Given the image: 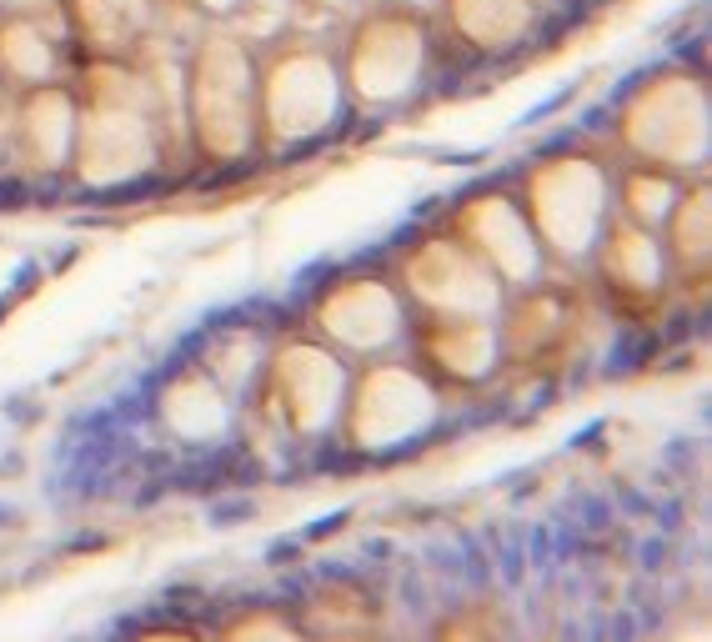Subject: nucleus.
<instances>
[{
  "label": "nucleus",
  "mask_w": 712,
  "mask_h": 642,
  "mask_svg": "<svg viewBox=\"0 0 712 642\" xmlns=\"http://www.w3.org/2000/svg\"><path fill=\"white\" fill-rule=\"evenodd\" d=\"M166 121L156 96L131 56H96L86 81L76 86V151L71 176L81 186H126L156 171L166 151Z\"/></svg>",
  "instance_id": "obj_1"
},
{
  "label": "nucleus",
  "mask_w": 712,
  "mask_h": 642,
  "mask_svg": "<svg viewBox=\"0 0 712 642\" xmlns=\"http://www.w3.org/2000/svg\"><path fill=\"white\" fill-rule=\"evenodd\" d=\"M181 126L206 166H241L256 146V56L236 36H201L181 61Z\"/></svg>",
  "instance_id": "obj_2"
},
{
  "label": "nucleus",
  "mask_w": 712,
  "mask_h": 642,
  "mask_svg": "<svg viewBox=\"0 0 712 642\" xmlns=\"http://www.w3.org/2000/svg\"><path fill=\"white\" fill-rule=\"evenodd\" d=\"M346 86L336 51L321 41H276L256 56V146L281 156L331 136L346 121Z\"/></svg>",
  "instance_id": "obj_3"
},
{
  "label": "nucleus",
  "mask_w": 712,
  "mask_h": 642,
  "mask_svg": "<svg viewBox=\"0 0 712 642\" xmlns=\"http://www.w3.org/2000/svg\"><path fill=\"white\" fill-rule=\"evenodd\" d=\"M341 86H346V106L351 111H397L402 101H412L432 71V21L427 11H407V6H372L351 21L341 51Z\"/></svg>",
  "instance_id": "obj_4"
},
{
  "label": "nucleus",
  "mask_w": 712,
  "mask_h": 642,
  "mask_svg": "<svg viewBox=\"0 0 712 642\" xmlns=\"http://www.w3.org/2000/svg\"><path fill=\"white\" fill-rule=\"evenodd\" d=\"M517 201L552 266H587L612 216V166L592 151H552L527 171Z\"/></svg>",
  "instance_id": "obj_5"
},
{
  "label": "nucleus",
  "mask_w": 712,
  "mask_h": 642,
  "mask_svg": "<svg viewBox=\"0 0 712 642\" xmlns=\"http://www.w3.org/2000/svg\"><path fill=\"white\" fill-rule=\"evenodd\" d=\"M437 417H442V387L417 362L372 357L351 367L336 437L351 452H402L417 437H427Z\"/></svg>",
  "instance_id": "obj_6"
},
{
  "label": "nucleus",
  "mask_w": 712,
  "mask_h": 642,
  "mask_svg": "<svg viewBox=\"0 0 712 642\" xmlns=\"http://www.w3.org/2000/svg\"><path fill=\"white\" fill-rule=\"evenodd\" d=\"M617 141H622L627 161L667 166L687 181L702 176V166H707V86L687 71H657L622 101Z\"/></svg>",
  "instance_id": "obj_7"
},
{
  "label": "nucleus",
  "mask_w": 712,
  "mask_h": 642,
  "mask_svg": "<svg viewBox=\"0 0 712 642\" xmlns=\"http://www.w3.org/2000/svg\"><path fill=\"white\" fill-rule=\"evenodd\" d=\"M346 382H351V362L306 332V337H286V342H276V352H266L256 397L281 432L316 442V437L336 432Z\"/></svg>",
  "instance_id": "obj_8"
},
{
  "label": "nucleus",
  "mask_w": 712,
  "mask_h": 642,
  "mask_svg": "<svg viewBox=\"0 0 712 642\" xmlns=\"http://www.w3.org/2000/svg\"><path fill=\"white\" fill-rule=\"evenodd\" d=\"M407 332H412V306L397 276L351 271L321 286L311 301V337H321L351 367L372 357H392L407 342Z\"/></svg>",
  "instance_id": "obj_9"
},
{
  "label": "nucleus",
  "mask_w": 712,
  "mask_h": 642,
  "mask_svg": "<svg viewBox=\"0 0 712 642\" xmlns=\"http://www.w3.org/2000/svg\"><path fill=\"white\" fill-rule=\"evenodd\" d=\"M397 286L412 316H502L507 306L502 281L452 231L407 246L397 261Z\"/></svg>",
  "instance_id": "obj_10"
},
{
  "label": "nucleus",
  "mask_w": 712,
  "mask_h": 642,
  "mask_svg": "<svg viewBox=\"0 0 712 642\" xmlns=\"http://www.w3.org/2000/svg\"><path fill=\"white\" fill-rule=\"evenodd\" d=\"M447 231L502 281V291H527L537 281H547L552 261L522 211V201L507 191V186H482V191H467L447 221Z\"/></svg>",
  "instance_id": "obj_11"
},
{
  "label": "nucleus",
  "mask_w": 712,
  "mask_h": 642,
  "mask_svg": "<svg viewBox=\"0 0 712 642\" xmlns=\"http://www.w3.org/2000/svg\"><path fill=\"white\" fill-rule=\"evenodd\" d=\"M417 367L442 392H477L502 367V316H412Z\"/></svg>",
  "instance_id": "obj_12"
},
{
  "label": "nucleus",
  "mask_w": 712,
  "mask_h": 642,
  "mask_svg": "<svg viewBox=\"0 0 712 642\" xmlns=\"http://www.w3.org/2000/svg\"><path fill=\"white\" fill-rule=\"evenodd\" d=\"M602 281V291L622 306V311H647L667 296V286L677 281L672 276V261H667V246H662V231L652 226H637L627 216H607L597 246H592V261H587Z\"/></svg>",
  "instance_id": "obj_13"
},
{
  "label": "nucleus",
  "mask_w": 712,
  "mask_h": 642,
  "mask_svg": "<svg viewBox=\"0 0 712 642\" xmlns=\"http://www.w3.org/2000/svg\"><path fill=\"white\" fill-rule=\"evenodd\" d=\"M6 131H11V166L31 176L66 171L76 151V86L46 81L16 91V106H6Z\"/></svg>",
  "instance_id": "obj_14"
},
{
  "label": "nucleus",
  "mask_w": 712,
  "mask_h": 642,
  "mask_svg": "<svg viewBox=\"0 0 712 642\" xmlns=\"http://www.w3.org/2000/svg\"><path fill=\"white\" fill-rule=\"evenodd\" d=\"M457 46L472 56H507L532 41L537 0H437Z\"/></svg>",
  "instance_id": "obj_15"
},
{
  "label": "nucleus",
  "mask_w": 712,
  "mask_h": 642,
  "mask_svg": "<svg viewBox=\"0 0 712 642\" xmlns=\"http://www.w3.org/2000/svg\"><path fill=\"white\" fill-rule=\"evenodd\" d=\"M66 31L91 56H136L146 46V0H61Z\"/></svg>",
  "instance_id": "obj_16"
},
{
  "label": "nucleus",
  "mask_w": 712,
  "mask_h": 642,
  "mask_svg": "<svg viewBox=\"0 0 712 642\" xmlns=\"http://www.w3.org/2000/svg\"><path fill=\"white\" fill-rule=\"evenodd\" d=\"M0 81L11 91H31L46 81H66V56L41 16L0 11Z\"/></svg>",
  "instance_id": "obj_17"
},
{
  "label": "nucleus",
  "mask_w": 712,
  "mask_h": 642,
  "mask_svg": "<svg viewBox=\"0 0 712 642\" xmlns=\"http://www.w3.org/2000/svg\"><path fill=\"white\" fill-rule=\"evenodd\" d=\"M231 407H236V397H231L206 367L181 372V377L166 387V397H161V417H166L171 432L186 437V442H211V437H221V432L231 427Z\"/></svg>",
  "instance_id": "obj_18"
},
{
  "label": "nucleus",
  "mask_w": 712,
  "mask_h": 642,
  "mask_svg": "<svg viewBox=\"0 0 712 642\" xmlns=\"http://www.w3.org/2000/svg\"><path fill=\"white\" fill-rule=\"evenodd\" d=\"M687 191V176L667 171V166H647V161H632L612 176V211L637 221V226H652L662 231V221L672 216L677 196Z\"/></svg>",
  "instance_id": "obj_19"
},
{
  "label": "nucleus",
  "mask_w": 712,
  "mask_h": 642,
  "mask_svg": "<svg viewBox=\"0 0 712 642\" xmlns=\"http://www.w3.org/2000/svg\"><path fill=\"white\" fill-rule=\"evenodd\" d=\"M712 216H707V186L692 176L687 191L677 196L672 216L662 221V246H667V261H672V276L677 281H697L707 271V256H712Z\"/></svg>",
  "instance_id": "obj_20"
},
{
  "label": "nucleus",
  "mask_w": 712,
  "mask_h": 642,
  "mask_svg": "<svg viewBox=\"0 0 712 642\" xmlns=\"http://www.w3.org/2000/svg\"><path fill=\"white\" fill-rule=\"evenodd\" d=\"M181 6H186V11H196V16H211V21H216V16H231V11H241L246 0H181Z\"/></svg>",
  "instance_id": "obj_21"
},
{
  "label": "nucleus",
  "mask_w": 712,
  "mask_h": 642,
  "mask_svg": "<svg viewBox=\"0 0 712 642\" xmlns=\"http://www.w3.org/2000/svg\"><path fill=\"white\" fill-rule=\"evenodd\" d=\"M226 632H231V637H251V632H271V637H291L296 627H291V622H271V617H266V622H241V627H226Z\"/></svg>",
  "instance_id": "obj_22"
},
{
  "label": "nucleus",
  "mask_w": 712,
  "mask_h": 642,
  "mask_svg": "<svg viewBox=\"0 0 712 642\" xmlns=\"http://www.w3.org/2000/svg\"><path fill=\"white\" fill-rule=\"evenodd\" d=\"M51 6H56V0H0V11H21V16H41Z\"/></svg>",
  "instance_id": "obj_23"
},
{
  "label": "nucleus",
  "mask_w": 712,
  "mask_h": 642,
  "mask_svg": "<svg viewBox=\"0 0 712 642\" xmlns=\"http://www.w3.org/2000/svg\"><path fill=\"white\" fill-rule=\"evenodd\" d=\"M6 106H11V86H6V81H0V111H6Z\"/></svg>",
  "instance_id": "obj_24"
}]
</instances>
